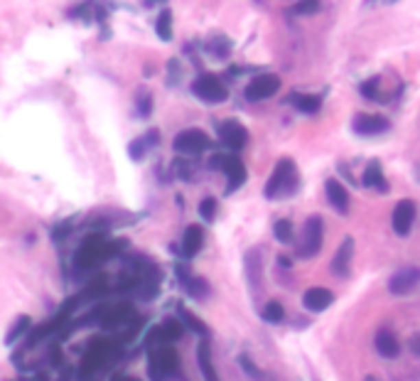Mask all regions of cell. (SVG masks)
I'll return each instance as SVG.
<instances>
[{"label": "cell", "instance_id": "cell-8", "mask_svg": "<svg viewBox=\"0 0 420 381\" xmlns=\"http://www.w3.org/2000/svg\"><path fill=\"white\" fill-rule=\"evenodd\" d=\"M209 165L216 168V170H222L224 175L229 177V192L241 187L246 182V168L236 155H214V158L209 160Z\"/></svg>", "mask_w": 420, "mask_h": 381}, {"label": "cell", "instance_id": "cell-35", "mask_svg": "<svg viewBox=\"0 0 420 381\" xmlns=\"http://www.w3.org/2000/svg\"><path fill=\"white\" fill-rule=\"evenodd\" d=\"M150 106H152L150 96H148L145 91H143V94L138 96V113H140V116H143V118H145V116H150V111H152Z\"/></svg>", "mask_w": 420, "mask_h": 381}, {"label": "cell", "instance_id": "cell-22", "mask_svg": "<svg viewBox=\"0 0 420 381\" xmlns=\"http://www.w3.org/2000/svg\"><path fill=\"white\" fill-rule=\"evenodd\" d=\"M364 185L366 187H376V189H388L386 187V180H384V172H381V165L379 160H371L366 165V170H364Z\"/></svg>", "mask_w": 420, "mask_h": 381}, {"label": "cell", "instance_id": "cell-18", "mask_svg": "<svg viewBox=\"0 0 420 381\" xmlns=\"http://www.w3.org/2000/svg\"><path fill=\"white\" fill-rule=\"evenodd\" d=\"M373 345H376V352H379L381 357H386V359H393V357H398V354H401V342H398V337L391 332V330H379V332H376Z\"/></svg>", "mask_w": 420, "mask_h": 381}, {"label": "cell", "instance_id": "cell-5", "mask_svg": "<svg viewBox=\"0 0 420 381\" xmlns=\"http://www.w3.org/2000/svg\"><path fill=\"white\" fill-rule=\"evenodd\" d=\"M192 91L197 99L207 101V104H222V101H226V96H229V89L224 86V82L216 74L197 76L192 84Z\"/></svg>", "mask_w": 420, "mask_h": 381}, {"label": "cell", "instance_id": "cell-30", "mask_svg": "<svg viewBox=\"0 0 420 381\" xmlns=\"http://www.w3.org/2000/svg\"><path fill=\"white\" fill-rule=\"evenodd\" d=\"M273 234H275V239L283 241V244H290L292 241V224L288 222V219H280V222H275Z\"/></svg>", "mask_w": 420, "mask_h": 381}, {"label": "cell", "instance_id": "cell-33", "mask_svg": "<svg viewBox=\"0 0 420 381\" xmlns=\"http://www.w3.org/2000/svg\"><path fill=\"white\" fill-rule=\"evenodd\" d=\"M320 0H298V5H295V12L298 15H315L320 10Z\"/></svg>", "mask_w": 420, "mask_h": 381}, {"label": "cell", "instance_id": "cell-27", "mask_svg": "<svg viewBox=\"0 0 420 381\" xmlns=\"http://www.w3.org/2000/svg\"><path fill=\"white\" fill-rule=\"evenodd\" d=\"M155 32L163 42H170L172 40V12L165 8L163 12L158 15V23H155Z\"/></svg>", "mask_w": 420, "mask_h": 381}, {"label": "cell", "instance_id": "cell-32", "mask_svg": "<svg viewBox=\"0 0 420 381\" xmlns=\"http://www.w3.org/2000/svg\"><path fill=\"white\" fill-rule=\"evenodd\" d=\"M199 214H202V219H207V222H211L216 214V202L214 197H205V200L199 202Z\"/></svg>", "mask_w": 420, "mask_h": 381}, {"label": "cell", "instance_id": "cell-14", "mask_svg": "<svg viewBox=\"0 0 420 381\" xmlns=\"http://www.w3.org/2000/svg\"><path fill=\"white\" fill-rule=\"evenodd\" d=\"M351 256H354V239L347 236L342 244H339L337 253L332 258V273L339 278H347L351 273Z\"/></svg>", "mask_w": 420, "mask_h": 381}, {"label": "cell", "instance_id": "cell-13", "mask_svg": "<svg viewBox=\"0 0 420 381\" xmlns=\"http://www.w3.org/2000/svg\"><path fill=\"white\" fill-rule=\"evenodd\" d=\"M420 283V268H403L396 276H391L388 281V290L391 295H408L410 290H415V286Z\"/></svg>", "mask_w": 420, "mask_h": 381}, {"label": "cell", "instance_id": "cell-20", "mask_svg": "<svg viewBox=\"0 0 420 381\" xmlns=\"http://www.w3.org/2000/svg\"><path fill=\"white\" fill-rule=\"evenodd\" d=\"M327 200L337 211L347 214L349 211V192L345 189V185L339 180H327Z\"/></svg>", "mask_w": 420, "mask_h": 381}, {"label": "cell", "instance_id": "cell-39", "mask_svg": "<svg viewBox=\"0 0 420 381\" xmlns=\"http://www.w3.org/2000/svg\"><path fill=\"white\" fill-rule=\"evenodd\" d=\"M121 381H140V379H133V376H123Z\"/></svg>", "mask_w": 420, "mask_h": 381}, {"label": "cell", "instance_id": "cell-31", "mask_svg": "<svg viewBox=\"0 0 420 381\" xmlns=\"http://www.w3.org/2000/svg\"><path fill=\"white\" fill-rule=\"evenodd\" d=\"M246 270H248V278H251V283L256 286L258 276H261V268H258V251H256V249H251V251L246 253Z\"/></svg>", "mask_w": 420, "mask_h": 381}, {"label": "cell", "instance_id": "cell-4", "mask_svg": "<svg viewBox=\"0 0 420 381\" xmlns=\"http://www.w3.org/2000/svg\"><path fill=\"white\" fill-rule=\"evenodd\" d=\"M113 354V345L111 342H106V340H96L89 345L86 354H84L82 364H79V374L86 379V376H93L99 369H104L106 362L111 359Z\"/></svg>", "mask_w": 420, "mask_h": 381}, {"label": "cell", "instance_id": "cell-15", "mask_svg": "<svg viewBox=\"0 0 420 381\" xmlns=\"http://www.w3.org/2000/svg\"><path fill=\"white\" fill-rule=\"evenodd\" d=\"M354 130L359 135H379L388 130V118L379 116V113H359L354 118Z\"/></svg>", "mask_w": 420, "mask_h": 381}, {"label": "cell", "instance_id": "cell-3", "mask_svg": "<svg viewBox=\"0 0 420 381\" xmlns=\"http://www.w3.org/2000/svg\"><path fill=\"white\" fill-rule=\"evenodd\" d=\"M148 371H150L152 381H167L180 371V357L172 347L160 345L152 347L150 357H148Z\"/></svg>", "mask_w": 420, "mask_h": 381}, {"label": "cell", "instance_id": "cell-40", "mask_svg": "<svg viewBox=\"0 0 420 381\" xmlns=\"http://www.w3.org/2000/svg\"><path fill=\"white\" fill-rule=\"evenodd\" d=\"M415 172H418V180H420V165H418V168H415Z\"/></svg>", "mask_w": 420, "mask_h": 381}, {"label": "cell", "instance_id": "cell-9", "mask_svg": "<svg viewBox=\"0 0 420 381\" xmlns=\"http://www.w3.org/2000/svg\"><path fill=\"white\" fill-rule=\"evenodd\" d=\"M280 89V79L275 74H258L256 79L248 82L246 86V99L248 101H266L270 96L278 94Z\"/></svg>", "mask_w": 420, "mask_h": 381}, {"label": "cell", "instance_id": "cell-29", "mask_svg": "<svg viewBox=\"0 0 420 381\" xmlns=\"http://www.w3.org/2000/svg\"><path fill=\"white\" fill-rule=\"evenodd\" d=\"M30 330V317L27 315H20L15 323H12V327H10V332H8V337H5V342L8 345H15V340H20L25 332Z\"/></svg>", "mask_w": 420, "mask_h": 381}, {"label": "cell", "instance_id": "cell-11", "mask_svg": "<svg viewBox=\"0 0 420 381\" xmlns=\"http://www.w3.org/2000/svg\"><path fill=\"white\" fill-rule=\"evenodd\" d=\"M219 138H222L224 146L231 148V150H241V148H246V143H248V130H246L241 124H236V121H224V124L219 126Z\"/></svg>", "mask_w": 420, "mask_h": 381}, {"label": "cell", "instance_id": "cell-21", "mask_svg": "<svg viewBox=\"0 0 420 381\" xmlns=\"http://www.w3.org/2000/svg\"><path fill=\"white\" fill-rule=\"evenodd\" d=\"M197 362H199V371H202L205 381H222L219 379V374H216L214 359H211V347L207 340L197 347Z\"/></svg>", "mask_w": 420, "mask_h": 381}, {"label": "cell", "instance_id": "cell-37", "mask_svg": "<svg viewBox=\"0 0 420 381\" xmlns=\"http://www.w3.org/2000/svg\"><path fill=\"white\" fill-rule=\"evenodd\" d=\"M364 381H381V379L376 374H366V376H364Z\"/></svg>", "mask_w": 420, "mask_h": 381}, {"label": "cell", "instance_id": "cell-16", "mask_svg": "<svg viewBox=\"0 0 420 381\" xmlns=\"http://www.w3.org/2000/svg\"><path fill=\"white\" fill-rule=\"evenodd\" d=\"M150 345L152 342H160V345H167V342H177L185 334V325H182V320H175V317H170V320H165L160 327L150 330Z\"/></svg>", "mask_w": 420, "mask_h": 381}, {"label": "cell", "instance_id": "cell-36", "mask_svg": "<svg viewBox=\"0 0 420 381\" xmlns=\"http://www.w3.org/2000/svg\"><path fill=\"white\" fill-rule=\"evenodd\" d=\"M408 347H410V352H413L415 357L420 359V332H418V334H413V337H410Z\"/></svg>", "mask_w": 420, "mask_h": 381}, {"label": "cell", "instance_id": "cell-17", "mask_svg": "<svg viewBox=\"0 0 420 381\" xmlns=\"http://www.w3.org/2000/svg\"><path fill=\"white\" fill-rule=\"evenodd\" d=\"M334 303V293L327 288H310L303 295V305L310 312H322Z\"/></svg>", "mask_w": 420, "mask_h": 381}, {"label": "cell", "instance_id": "cell-25", "mask_svg": "<svg viewBox=\"0 0 420 381\" xmlns=\"http://www.w3.org/2000/svg\"><path fill=\"white\" fill-rule=\"evenodd\" d=\"M150 143H158V133H155V130H150L148 135H143V138L130 143V158L133 160L143 158V155L148 152V148H150Z\"/></svg>", "mask_w": 420, "mask_h": 381}, {"label": "cell", "instance_id": "cell-28", "mask_svg": "<svg viewBox=\"0 0 420 381\" xmlns=\"http://www.w3.org/2000/svg\"><path fill=\"white\" fill-rule=\"evenodd\" d=\"M263 320L270 325H278L285 320V308L278 303V300H270V303H266V308H263Z\"/></svg>", "mask_w": 420, "mask_h": 381}, {"label": "cell", "instance_id": "cell-1", "mask_svg": "<svg viewBox=\"0 0 420 381\" xmlns=\"http://www.w3.org/2000/svg\"><path fill=\"white\" fill-rule=\"evenodd\" d=\"M126 246H128V244L123 239L113 241V239H106L104 234H91L82 246H79V251H76L74 266L79 270H91L99 264H104V261H108V258L118 256Z\"/></svg>", "mask_w": 420, "mask_h": 381}, {"label": "cell", "instance_id": "cell-7", "mask_svg": "<svg viewBox=\"0 0 420 381\" xmlns=\"http://www.w3.org/2000/svg\"><path fill=\"white\" fill-rule=\"evenodd\" d=\"M209 146H211L209 135H207L205 130H197V128L177 133L175 143H172V148H175L177 152H182V155H199V152L209 150Z\"/></svg>", "mask_w": 420, "mask_h": 381}, {"label": "cell", "instance_id": "cell-10", "mask_svg": "<svg viewBox=\"0 0 420 381\" xmlns=\"http://www.w3.org/2000/svg\"><path fill=\"white\" fill-rule=\"evenodd\" d=\"M133 320H135V310L130 303H118L113 308H106V310H101V317H99V323L106 330L123 327V325H130Z\"/></svg>", "mask_w": 420, "mask_h": 381}, {"label": "cell", "instance_id": "cell-26", "mask_svg": "<svg viewBox=\"0 0 420 381\" xmlns=\"http://www.w3.org/2000/svg\"><path fill=\"white\" fill-rule=\"evenodd\" d=\"M185 288H187V293L192 295V298H197V300H205L207 295H209V283L205 281V278H197V276H187V281H185Z\"/></svg>", "mask_w": 420, "mask_h": 381}, {"label": "cell", "instance_id": "cell-6", "mask_svg": "<svg viewBox=\"0 0 420 381\" xmlns=\"http://www.w3.org/2000/svg\"><path fill=\"white\" fill-rule=\"evenodd\" d=\"M322 236H325V227H322V217H310L303 227V241H300L298 253L303 258H312L320 253Z\"/></svg>", "mask_w": 420, "mask_h": 381}, {"label": "cell", "instance_id": "cell-23", "mask_svg": "<svg viewBox=\"0 0 420 381\" xmlns=\"http://www.w3.org/2000/svg\"><path fill=\"white\" fill-rule=\"evenodd\" d=\"M290 101L295 104V108L303 113H317L322 106V99L315 94H295V96H290Z\"/></svg>", "mask_w": 420, "mask_h": 381}, {"label": "cell", "instance_id": "cell-12", "mask_svg": "<svg viewBox=\"0 0 420 381\" xmlns=\"http://www.w3.org/2000/svg\"><path fill=\"white\" fill-rule=\"evenodd\" d=\"M415 222V202L413 200H401L393 209V231L398 236H406Z\"/></svg>", "mask_w": 420, "mask_h": 381}, {"label": "cell", "instance_id": "cell-24", "mask_svg": "<svg viewBox=\"0 0 420 381\" xmlns=\"http://www.w3.org/2000/svg\"><path fill=\"white\" fill-rule=\"evenodd\" d=\"M180 320H182V325H185V327H189L192 332H197L199 337H207V334H209V327H207V325L202 323L194 312L185 310V308H180Z\"/></svg>", "mask_w": 420, "mask_h": 381}, {"label": "cell", "instance_id": "cell-34", "mask_svg": "<svg viewBox=\"0 0 420 381\" xmlns=\"http://www.w3.org/2000/svg\"><path fill=\"white\" fill-rule=\"evenodd\" d=\"M379 79H376V76H373V79H369V82H364L362 84V94L366 96V99H379Z\"/></svg>", "mask_w": 420, "mask_h": 381}, {"label": "cell", "instance_id": "cell-38", "mask_svg": "<svg viewBox=\"0 0 420 381\" xmlns=\"http://www.w3.org/2000/svg\"><path fill=\"white\" fill-rule=\"evenodd\" d=\"M32 381H47V376H45V374H40V376H35V379H32Z\"/></svg>", "mask_w": 420, "mask_h": 381}, {"label": "cell", "instance_id": "cell-2", "mask_svg": "<svg viewBox=\"0 0 420 381\" xmlns=\"http://www.w3.org/2000/svg\"><path fill=\"white\" fill-rule=\"evenodd\" d=\"M298 189V172H295V163L290 158L278 160L273 175H270L268 185H266V197L275 200V197H288Z\"/></svg>", "mask_w": 420, "mask_h": 381}, {"label": "cell", "instance_id": "cell-19", "mask_svg": "<svg viewBox=\"0 0 420 381\" xmlns=\"http://www.w3.org/2000/svg\"><path fill=\"white\" fill-rule=\"evenodd\" d=\"M202 246H205V231H202V227H197V224L187 227L185 236H182V253H185V258L197 256L202 251Z\"/></svg>", "mask_w": 420, "mask_h": 381}]
</instances>
